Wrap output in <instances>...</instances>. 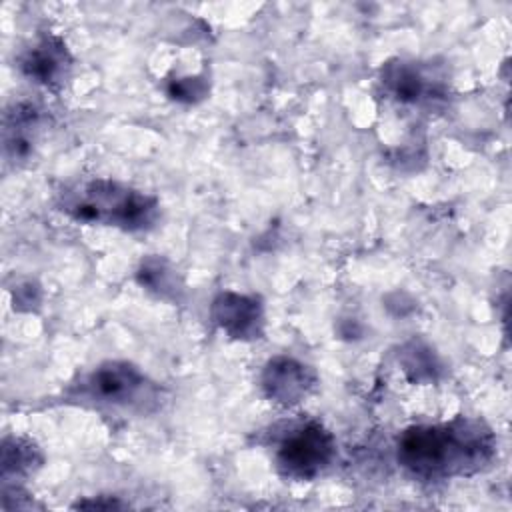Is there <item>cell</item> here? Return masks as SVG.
Wrapping results in <instances>:
<instances>
[{
  "mask_svg": "<svg viewBox=\"0 0 512 512\" xmlns=\"http://www.w3.org/2000/svg\"><path fill=\"white\" fill-rule=\"evenodd\" d=\"M492 450V436L480 422L456 420L406 430L398 442V460L414 476L430 480L478 468Z\"/></svg>",
  "mask_w": 512,
  "mask_h": 512,
  "instance_id": "obj_1",
  "label": "cell"
},
{
  "mask_svg": "<svg viewBox=\"0 0 512 512\" xmlns=\"http://www.w3.org/2000/svg\"><path fill=\"white\" fill-rule=\"evenodd\" d=\"M334 438L320 424L310 422L290 432L276 454L278 468L296 480L318 476L334 458Z\"/></svg>",
  "mask_w": 512,
  "mask_h": 512,
  "instance_id": "obj_3",
  "label": "cell"
},
{
  "mask_svg": "<svg viewBox=\"0 0 512 512\" xmlns=\"http://www.w3.org/2000/svg\"><path fill=\"white\" fill-rule=\"evenodd\" d=\"M90 394L116 406H132L146 398L150 384L144 374L126 362H108L88 378Z\"/></svg>",
  "mask_w": 512,
  "mask_h": 512,
  "instance_id": "obj_4",
  "label": "cell"
},
{
  "mask_svg": "<svg viewBox=\"0 0 512 512\" xmlns=\"http://www.w3.org/2000/svg\"><path fill=\"white\" fill-rule=\"evenodd\" d=\"M64 210L82 222H100L128 230L144 228L154 220L156 202L116 182L96 180L70 192Z\"/></svg>",
  "mask_w": 512,
  "mask_h": 512,
  "instance_id": "obj_2",
  "label": "cell"
},
{
  "mask_svg": "<svg viewBox=\"0 0 512 512\" xmlns=\"http://www.w3.org/2000/svg\"><path fill=\"white\" fill-rule=\"evenodd\" d=\"M384 82L402 102H416L424 92L422 76L408 66H390L384 74Z\"/></svg>",
  "mask_w": 512,
  "mask_h": 512,
  "instance_id": "obj_8",
  "label": "cell"
},
{
  "mask_svg": "<svg viewBox=\"0 0 512 512\" xmlns=\"http://www.w3.org/2000/svg\"><path fill=\"white\" fill-rule=\"evenodd\" d=\"M30 464H34V450H30V446H22L20 442L14 440V444L10 446L8 442L4 444L2 450V468L4 474L6 472H28Z\"/></svg>",
  "mask_w": 512,
  "mask_h": 512,
  "instance_id": "obj_9",
  "label": "cell"
},
{
  "mask_svg": "<svg viewBox=\"0 0 512 512\" xmlns=\"http://www.w3.org/2000/svg\"><path fill=\"white\" fill-rule=\"evenodd\" d=\"M70 66L68 52L64 44L56 38H42L32 50L26 52L22 60L24 72L42 84H56L66 76Z\"/></svg>",
  "mask_w": 512,
  "mask_h": 512,
  "instance_id": "obj_7",
  "label": "cell"
},
{
  "mask_svg": "<svg viewBox=\"0 0 512 512\" xmlns=\"http://www.w3.org/2000/svg\"><path fill=\"white\" fill-rule=\"evenodd\" d=\"M214 320L234 338H258L262 326V310L256 298L240 294H220L212 308Z\"/></svg>",
  "mask_w": 512,
  "mask_h": 512,
  "instance_id": "obj_6",
  "label": "cell"
},
{
  "mask_svg": "<svg viewBox=\"0 0 512 512\" xmlns=\"http://www.w3.org/2000/svg\"><path fill=\"white\" fill-rule=\"evenodd\" d=\"M262 386L272 400L294 404L308 394L314 386V378L304 364L292 358H274L264 370Z\"/></svg>",
  "mask_w": 512,
  "mask_h": 512,
  "instance_id": "obj_5",
  "label": "cell"
}]
</instances>
